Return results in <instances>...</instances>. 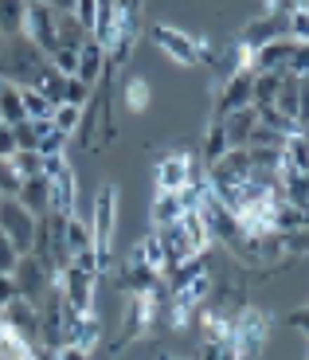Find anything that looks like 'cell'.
Returning a JSON list of instances; mask_svg holds the SVG:
<instances>
[{"instance_id":"cell-22","label":"cell","mask_w":309,"mask_h":360,"mask_svg":"<svg viewBox=\"0 0 309 360\" xmlns=\"http://www.w3.org/2000/svg\"><path fill=\"white\" fill-rule=\"evenodd\" d=\"M149 102H153L149 79H126V86H121V106H126L129 114H145Z\"/></svg>"},{"instance_id":"cell-29","label":"cell","mask_w":309,"mask_h":360,"mask_svg":"<svg viewBox=\"0 0 309 360\" xmlns=\"http://www.w3.org/2000/svg\"><path fill=\"white\" fill-rule=\"evenodd\" d=\"M12 165H16L20 180H32V176H47V161L39 149H20L16 157H12Z\"/></svg>"},{"instance_id":"cell-6","label":"cell","mask_w":309,"mask_h":360,"mask_svg":"<svg viewBox=\"0 0 309 360\" xmlns=\"http://www.w3.org/2000/svg\"><path fill=\"white\" fill-rule=\"evenodd\" d=\"M12 278H16L20 297H27L32 306H39V297L55 286V278H59V274H55L44 259H36V255H20L16 270H12Z\"/></svg>"},{"instance_id":"cell-47","label":"cell","mask_w":309,"mask_h":360,"mask_svg":"<svg viewBox=\"0 0 309 360\" xmlns=\"http://www.w3.org/2000/svg\"><path fill=\"white\" fill-rule=\"evenodd\" d=\"M298 212H301V227H309V200H305V204L298 207Z\"/></svg>"},{"instance_id":"cell-42","label":"cell","mask_w":309,"mask_h":360,"mask_svg":"<svg viewBox=\"0 0 309 360\" xmlns=\"http://www.w3.org/2000/svg\"><path fill=\"white\" fill-rule=\"evenodd\" d=\"M16 157V129L0 122V161H12Z\"/></svg>"},{"instance_id":"cell-3","label":"cell","mask_w":309,"mask_h":360,"mask_svg":"<svg viewBox=\"0 0 309 360\" xmlns=\"http://www.w3.org/2000/svg\"><path fill=\"white\" fill-rule=\"evenodd\" d=\"M47 67V55L39 51L32 39L12 36L0 47V82H16V86H32L39 79V71Z\"/></svg>"},{"instance_id":"cell-43","label":"cell","mask_w":309,"mask_h":360,"mask_svg":"<svg viewBox=\"0 0 309 360\" xmlns=\"http://www.w3.org/2000/svg\"><path fill=\"white\" fill-rule=\"evenodd\" d=\"M55 360H91V352L82 349V345L67 341V345H59V349H55Z\"/></svg>"},{"instance_id":"cell-45","label":"cell","mask_w":309,"mask_h":360,"mask_svg":"<svg viewBox=\"0 0 309 360\" xmlns=\"http://www.w3.org/2000/svg\"><path fill=\"white\" fill-rule=\"evenodd\" d=\"M286 325H290V329H298V333H305V337H309V306L294 309V314L286 317Z\"/></svg>"},{"instance_id":"cell-18","label":"cell","mask_w":309,"mask_h":360,"mask_svg":"<svg viewBox=\"0 0 309 360\" xmlns=\"http://www.w3.org/2000/svg\"><path fill=\"white\" fill-rule=\"evenodd\" d=\"M102 71H110L106 67V47L98 44V39H86V44L79 47V75H74V79L79 82H86V86L94 90V82H98V75Z\"/></svg>"},{"instance_id":"cell-17","label":"cell","mask_w":309,"mask_h":360,"mask_svg":"<svg viewBox=\"0 0 309 360\" xmlns=\"http://www.w3.org/2000/svg\"><path fill=\"white\" fill-rule=\"evenodd\" d=\"M16 200H20V204H24L36 219H44L47 212H51V180H47V176L24 180V184H20V192H16Z\"/></svg>"},{"instance_id":"cell-16","label":"cell","mask_w":309,"mask_h":360,"mask_svg":"<svg viewBox=\"0 0 309 360\" xmlns=\"http://www.w3.org/2000/svg\"><path fill=\"white\" fill-rule=\"evenodd\" d=\"M290 51H294L290 39H274V44H266V47H258V51H255L251 71H255V75H282L286 63H290Z\"/></svg>"},{"instance_id":"cell-30","label":"cell","mask_w":309,"mask_h":360,"mask_svg":"<svg viewBox=\"0 0 309 360\" xmlns=\"http://www.w3.org/2000/svg\"><path fill=\"white\" fill-rule=\"evenodd\" d=\"M82 114H86L82 106H55V114H51V126L59 129L63 137H74V134L82 129Z\"/></svg>"},{"instance_id":"cell-33","label":"cell","mask_w":309,"mask_h":360,"mask_svg":"<svg viewBox=\"0 0 309 360\" xmlns=\"http://www.w3.org/2000/svg\"><path fill=\"white\" fill-rule=\"evenodd\" d=\"M282 75H255V106H274L278 86H282Z\"/></svg>"},{"instance_id":"cell-27","label":"cell","mask_w":309,"mask_h":360,"mask_svg":"<svg viewBox=\"0 0 309 360\" xmlns=\"http://www.w3.org/2000/svg\"><path fill=\"white\" fill-rule=\"evenodd\" d=\"M20 102H24V114H27V122H51V114H55V106L39 94L36 86H20Z\"/></svg>"},{"instance_id":"cell-15","label":"cell","mask_w":309,"mask_h":360,"mask_svg":"<svg viewBox=\"0 0 309 360\" xmlns=\"http://www.w3.org/2000/svg\"><path fill=\"white\" fill-rule=\"evenodd\" d=\"M216 122L223 126V137H228L231 149H246V141H251V134H255V126H258V110L246 106V110H235V114L216 117Z\"/></svg>"},{"instance_id":"cell-12","label":"cell","mask_w":309,"mask_h":360,"mask_svg":"<svg viewBox=\"0 0 309 360\" xmlns=\"http://www.w3.org/2000/svg\"><path fill=\"white\" fill-rule=\"evenodd\" d=\"M274 39H286V12H263V16H255L243 27L239 44L251 47V51H258V47L274 44Z\"/></svg>"},{"instance_id":"cell-35","label":"cell","mask_w":309,"mask_h":360,"mask_svg":"<svg viewBox=\"0 0 309 360\" xmlns=\"http://www.w3.org/2000/svg\"><path fill=\"white\" fill-rule=\"evenodd\" d=\"M20 184H24V180H20L16 165H12V161H0V200H12V196L20 192Z\"/></svg>"},{"instance_id":"cell-23","label":"cell","mask_w":309,"mask_h":360,"mask_svg":"<svg viewBox=\"0 0 309 360\" xmlns=\"http://www.w3.org/2000/svg\"><path fill=\"white\" fill-rule=\"evenodd\" d=\"M133 255H137L141 262H145L149 270H157V274L164 278V270H169V262H164V247H161V235H157V231L141 235V243L133 247Z\"/></svg>"},{"instance_id":"cell-24","label":"cell","mask_w":309,"mask_h":360,"mask_svg":"<svg viewBox=\"0 0 309 360\" xmlns=\"http://www.w3.org/2000/svg\"><path fill=\"white\" fill-rule=\"evenodd\" d=\"M55 36H59V47H67V51H79L86 39H91V32L79 24V20L71 16V12H59V24H55Z\"/></svg>"},{"instance_id":"cell-11","label":"cell","mask_w":309,"mask_h":360,"mask_svg":"<svg viewBox=\"0 0 309 360\" xmlns=\"http://www.w3.org/2000/svg\"><path fill=\"white\" fill-rule=\"evenodd\" d=\"M255 106V71H235L223 79L219 86V98H216V117L223 114H235V110Z\"/></svg>"},{"instance_id":"cell-4","label":"cell","mask_w":309,"mask_h":360,"mask_svg":"<svg viewBox=\"0 0 309 360\" xmlns=\"http://www.w3.org/2000/svg\"><path fill=\"white\" fill-rule=\"evenodd\" d=\"M270 341V317L258 306H243L235 317H231V352L235 360H258Z\"/></svg>"},{"instance_id":"cell-14","label":"cell","mask_w":309,"mask_h":360,"mask_svg":"<svg viewBox=\"0 0 309 360\" xmlns=\"http://www.w3.org/2000/svg\"><path fill=\"white\" fill-rule=\"evenodd\" d=\"M121 290H126L129 297L133 294H157V290H161V274L149 270L137 255H129V259L121 262Z\"/></svg>"},{"instance_id":"cell-19","label":"cell","mask_w":309,"mask_h":360,"mask_svg":"<svg viewBox=\"0 0 309 360\" xmlns=\"http://www.w3.org/2000/svg\"><path fill=\"white\" fill-rule=\"evenodd\" d=\"M278 153H282L286 172H309V134H301V129L286 134L282 145H278Z\"/></svg>"},{"instance_id":"cell-40","label":"cell","mask_w":309,"mask_h":360,"mask_svg":"<svg viewBox=\"0 0 309 360\" xmlns=\"http://www.w3.org/2000/svg\"><path fill=\"white\" fill-rule=\"evenodd\" d=\"M67 141H71V137H63L59 129H51V134L39 141V153L44 157H67Z\"/></svg>"},{"instance_id":"cell-20","label":"cell","mask_w":309,"mask_h":360,"mask_svg":"<svg viewBox=\"0 0 309 360\" xmlns=\"http://www.w3.org/2000/svg\"><path fill=\"white\" fill-rule=\"evenodd\" d=\"M184 212H188V207H184L180 192H157V196H153V212H149V219H153V231L176 224Z\"/></svg>"},{"instance_id":"cell-5","label":"cell","mask_w":309,"mask_h":360,"mask_svg":"<svg viewBox=\"0 0 309 360\" xmlns=\"http://www.w3.org/2000/svg\"><path fill=\"white\" fill-rule=\"evenodd\" d=\"M153 44L180 67H196V63L208 59V44L196 39V36H188V32L176 27V24H153Z\"/></svg>"},{"instance_id":"cell-46","label":"cell","mask_w":309,"mask_h":360,"mask_svg":"<svg viewBox=\"0 0 309 360\" xmlns=\"http://www.w3.org/2000/svg\"><path fill=\"white\" fill-rule=\"evenodd\" d=\"M51 12H74V0H44Z\"/></svg>"},{"instance_id":"cell-28","label":"cell","mask_w":309,"mask_h":360,"mask_svg":"<svg viewBox=\"0 0 309 360\" xmlns=\"http://www.w3.org/2000/svg\"><path fill=\"white\" fill-rule=\"evenodd\" d=\"M94 239H91V224L82 216H67V251H71V259L79 251H91Z\"/></svg>"},{"instance_id":"cell-49","label":"cell","mask_w":309,"mask_h":360,"mask_svg":"<svg viewBox=\"0 0 309 360\" xmlns=\"http://www.w3.org/2000/svg\"><path fill=\"white\" fill-rule=\"evenodd\" d=\"M27 4H39V0H27Z\"/></svg>"},{"instance_id":"cell-26","label":"cell","mask_w":309,"mask_h":360,"mask_svg":"<svg viewBox=\"0 0 309 360\" xmlns=\"http://www.w3.org/2000/svg\"><path fill=\"white\" fill-rule=\"evenodd\" d=\"M32 86H36L39 94H44V98L51 102V106H63V90H67V79H63L59 71H55L51 63H47L44 71H39V79L32 82Z\"/></svg>"},{"instance_id":"cell-37","label":"cell","mask_w":309,"mask_h":360,"mask_svg":"<svg viewBox=\"0 0 309 360\" xmlns=\"http://www.w3.org/2000/svg\"><path fill=\"white\" fill-rule=\"evenodd\" d=\"M286 75H294V79H309V44H294L290 63H286Z\"/></svg>"},{"instance_id":"cell-50","label":"cell","mask_w":309,"mask_h":360,"mask_svg":"<svg viewBox=\"0 0 309 360\" xmlns=\"http://www.w3.org/2000/svg\"><path fill=\"white\" fill-rule=\"evenodd\" d=\"M0 47H4V36H0Z\"/></svg>"},{"instance_id":"cell-7","label":"cell","mask_w":309,"mask_h":360,"mask_svg":"<svg viewBox=\"0 0 309 360\" xmlns=\"http://www.w3.org/2000/svg\"><path fill=\"white\" fill-rule=\"evenodd\" d=\"M59 290H63V302L71 314H86V309H94V297H98V274L67 266L59 270Z\"/></svg>"},{"instance_id":"cell-41","label":"cell","mask_w":309,"mask_h":360,"mask_svg":"<svg viewBox=\"0 0 309 360\" xmlns=\"http://www.w3.org/2000/svg\"><path fill=\"white\" fill-rule=\"evenodd\" d=\"M200 360H235V352H231L228 341H204Z\"/></svg>"},{"instance_id":"cell-38","label":"cell","mask_w":309,"mask_h":360,"mask_svg":"<svg viewBox=\"0 0 309 360\" xmlns=\"http://www.w3.org/2000/svg\"><path fill=\"white\" fill-rule=\"evenodd\" d=\"M71 16L79 20V24L94 36V20H98V0H74V12H71Z\"/></svg>"},{"instance_id":"cell-32","label":"cell","mask_w":309,"mask_h":360,"mask_svg":"<svg viewBox=\"0 0 309 360\" xmlns=\"http://www.w3.org/2000/svg\"><path fill=\"white\" fill-rule=\"evenodd\" d=\"M286 39L290 44H309V4L286 12Z\"/></svg>"},{"instance_id":"cell-9","label":"cell","mask_w":309,"mask_h":360,"mask_svg":"<svg viewBox=\"0 0 309 360\" xmlns=\"http://www.w3.org/2000/svg\"><path fill=\"white\" fill-rule=\"evenodd\" d=\"M55 24H59V12H51L39 0V4H27V16H24V32L20 36L32 39V44L39 47L44 55H51L55 47H59V36H55Z\"/></svg>"},{"instance_id":"cell-44","label":"cell","mask_w":309,"mask_h":360,"mask_svg":"<svg viewBox=\"0 0 309 360\" xmlns=\"http://www.w3.org/2000/svg\"><path fill=\"white\" fill-rule=\"evenodd\" d=\"M20 290H16V278L12 274H0V309L8 306V302H16Z\"/></svg>"},{"instance_id":"cell-8","label":"cell","mask_w":309,"mask_h":360,"mask_svg":"<svg viewBox=\"0 0 309 360\" xmlns=\"http://www.w3.org/2000/svg\"><path fill=\"white\" fill-rule=\"evenodd\" d=\"M0 231L16 243L20 255H27V251H32V239H36V216H32L16 196L0 200Z\"/></svg>"},{"instance_id":"cell-31","label":"cell","mask_w":309,"mask_h":360,"mask_svg":"<svg viewBox=\"0 0 309 360\" xmlns=\"http://www.w3.org/2000/svg\"><path fill=\"white\" fill-rule=\"evenodd\" d=\"M231 145H228V137H223V126L219 122H211L208 126V134H204V165H216L219 157L228 153Z\"/></svg>"},{"instance_id":"cell-21","label":"cell","mask_w":309,"mask_h":360,"mask_svg":"<svg viewBox=\"0 0 309 360\" xmlns=\"http://www.w3.org/2000/svg\"><path fill=\"white\" fill-rule=\"evenodd\" d=\"M0 122H4V126H20V122H27L16 82H0Z\"/></svg>"},{"instance_id":"cell-25","label":"cell","mask_w":309,"mask_h":360,"mask_svg":"<svg viewBox=\"0 0 309 360\" xmlns=\"http://www.w3.org/2000/svg\"><path fill=\"white\" fill-rule=\"evenodd\" d=\"M24 16H27V0H0V36L12 39L24 32Z\"/></svg>"},{"instance_id":"cell-36","label":"cell","mask_w":309,"mask_h":360,"mask_svg":"<svg viewBox=\"0 0 309 360\" xmlns=\"http://www.w3.org/2000/svg\"><path fill=\"white\" fill-rule=\"evenodd\" d=\"M91 94L94 90L86 86V82H79V79H67V90H63V106H91Z\"/></svg>"},{"instance_id":"cell-39","label":"cell","mask_w":309,"mask_h":360,"mask_svg":"<svg viewBox=\"0 0 309 360\" xmlns=\"http://www.w3.org/2000/svg\"><path fill=\"white\" fill-rule=\"evenodd\" d=\"M16 262H20L16 243H12L4 231H0V274H12V270H16Z\"/></svg>"},{"instance_id":"cell-1","label":"cell","mask_w":309,"mask_h":360,"mask_svg":"<svg viewBox=\"0 0 309 360\" xmlns=\"http://www.w3.org/2000/svg\"><path fill=\"white\" fill-rule=\"evenodd\" d=\"M161 247H164V262H169V270L180 266V262H192V259H204V251L211 247V231L208 224H204L200 212H184L176 224L161 227ZM164 270V274H169Z\"/></svg>"},{"instance_id":"cell-13","label":"cell","mask_w":309,"mask_h":360,"mask_svg":"<svg viewBox=\"0 0 309 360\" xmlns=\"http://www.w3.org/2000/svg\"><path fill=\"white\" fill-rule=\"evenodd\" d=\"M4 329H12L16 337H24L32 349L39 345V309L27 302V297H16L4 306Z\"/></svg>"},{"instance_id":"cell-2","label":"cell","mask_w":309,"mask_h":360,"mask_svg":"<svg viewBox=\"0 0 309 360\" xmlns=\"http://www.w3.org/2000/svg\"><path fill=\"white\" fill-rule=\"evenodd\" d=\"M86 224H91L98 270H106L110 259H114V235H118V188L114 184H102L94 192V207H91V219Z\"/></svg>"},{"instance_id":"cell-34","label":"cell","mask_w":309,"mask_h":360,"mask_svg":"<svg viewBox=\"0 0 309 360\" xmlns=\"http://www.w3.org/2000/svg\"><path fill=\"white\" fill-rule=\"evenodd\" d=\"M47 63H51L55 71L63 75V79H74V75H79V51H67V47H55V51L47 55Z\"/></svg>"},{"instance_id":"cell-10","label":"cell","mask_w":309,"mask_h":360,"mask_svg":"<svg viewBox=\"0 0 309 360\" xmlns=\"http://www.w3.org/2000/svg\"><path fill=\"white\" fill-rule=\"evenodd\" d=\"M196 176H200V172H196V165H192L188 153H169V157H161L157 169H153L157 192H184Z\"/></svg>"},{"instance_id":"cell-48","label":"cell","mask_w":309,"mask_h":360,"mask_svg":"<svg viewBox=\"0 0 309 360\" xmlns=\"http://www.w3.org/2000/svg\"><path fill=\"white\" fill-rule=\"evenodd\" d=\"M164 360H180V356H164Z\"/></svg>"}]
</instances>
